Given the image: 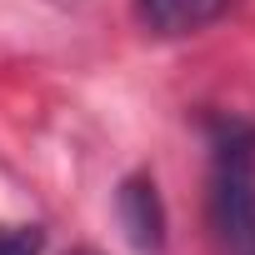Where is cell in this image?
Returning <instances> with one entry per match:
<instances>
[{
  "label": "cell",
  "mask_w": 255,
  "mask_h": 255,
  "mask_svg": "<svg viewBox=\"0 0 255 255\" xmlns=\"http://www.w3.org/2000/svg\"><path fill=\"white\" fill-rule=\"evenodd\" d=\"M45 230L40 225H0V255H40Z\"/></svg>",
  "instance_id": "cell-4"
},
{
  "label": "cell",
  "mask_w": 255,
  "mask_h": 255,
  "mask_svg": "<svg viewBox=\"0 0 255 255\" xmlns=\"http://www.w3.org/2000/svg\"><path fill=\"white\" fill-rule=\"evenodd\" d=\"M115 210H120V225H125L135 250L155 255L165 245V205H160V190H155L150 175H125V185L115 195Z\"/></svg>",
  "instance_id": "cell-2"
},
{
  "label": "cell",
  "mask_w": 255,
  "mask_h": 255,
  "mask_svg": "<svg viewBox=\"0 0 255 255\" xmlns=\"http://www.w3.org/2000/svg\"><path fill=\"white\" fill-rule=\"evenodd\" d=\"M210 230L225 255H255V125L210 120Z\"/></svg>",
  "instance_id": "cell-1"
},
{
  "label": "cell",
  "mask_w": 255,
  "mask_h": 255,
  "mask_svg": "<svg viewBox=\"0 0 255 255\" xmlns=\"http://www.w3.org/2000/svg\"><path fill=\"white\" fill-rule=\"evenodd\" d=\"M230 0H135V25L145 35H160V40H175V35H195L205 25H215L225 15Z\"/></svg>",
  "instance_id": "cell-3"
}]
</instances>
